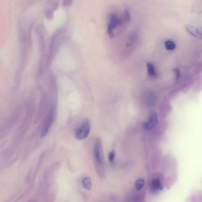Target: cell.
Here are the masks:
<instances>
[{"instance_id":"3957f363","label":"cell","mask_w":202,"mask_h":202,"mask_svg":"<svg viewBox=\"0 0 202 202\" xmlns=\"http://www.w3.org/2000/svg\"><path fill=\"white\" fill-rule=\"evenodd\" d=\"M93 153L97 164L96 165H102L103 164V158L101 149V141L99 139H97L95 142Z\"/></svg>"},{"instance_id":"9c48e42d","label":"cell","mask_w":202,"mask_h":202,"mask_svg":"<svg viewBox=\"0 0 202 202\" xmlns=\"http://www.w3.org/2000/svg\"><path fill=\"white\" fill-rule=\"evenodd\" d=\"M147 68L148 73L150 76L154 77L156 76V72L155 67L154 65L150 62L147 63Z\"/></svg>"},{"instance_id":"5bb4252c","label":"cell","mask_w":202,"mask_h":202,"mask_svg":"<svg viewBox=\"0 0 202 202\" xmlns=\"http://www.w3.org/2000/svg\"><path fill=\"white\" fill-rule=\"evenodd\" d=\"M174 72H175V79H176V81H178L179 80L180 77V72L179 69L177 68H175L173 69Z\"/></svg>"},{"instance_id":"9a60e30c","label":"cell","mask_w":202,"mask_h":202,"mask_svg":"<svg viewBox=\"0 0 202 202\" xmlns=\"http://www.w3.org/2000/svg\"><path fill=\"white\" fill-rule=\"evenodd\" d=\"M125 18L126 21H129L130 20V14H129V11L127 10H126L125 11Z\"/></svg>"},{"instance_id":"30bf717a","label":"cell","mask_w":202,"mask_h":202,"mask_svg":"<svg viewBox=\"0 0 202 202\" xmlns=\"http://www.w3.org/2000/svg\"><path fill=\"white\" fill-rule=\"evenodd\" d=\"M165 48L169 51H172L176 48V45L174 42L170 40H167L165 43Z\"/></svg>"},{"instance_id":"7a4b0ae2","label":"cell","mask_w":202,"mask_h":202,"mask_svg":"<svg viewBox=\"0 0 202 202\" xmlns=\"http://www.w3.org/2000/svg\"><path fill=\"white\" fill-rule=\"evenodd\" d=\"M55 116V109L52 108L50 109L47 113L44 121L41 133V137H44L48 132L50 126H51Z\"/></svg>"},{"instance_id":"277c9868","label":"cell","mask_w":202,"mask_h":202,"mask_svg":"<svg viewBox=\"0 0 202 202\" xmlns=\"http://www.w3.org/2000/svg\"><path fill=\"white\" fill-rule=\"evenodd\" d=\"M158 122V117L156 113L152 111L150 113L149 120L142 125L143 129L146 130H151L156 126Z\"/></svg>"},{"instance_id":"ba28073f","label":"cell","mask_w":202,"mask_h":202,"mask_svg":"<svg viewBox=\"0 0 202 202\" xmlns=\"http://www.w3.org/2000/svg\"><path fill=\"white\" fill-rule=\"evenodd\" d=\"M82 185L85 189L89 190L92 187L91 180L89 177L87 176L83 178L82 180Z\"/></svg>"},{"instance_id":"5b68a950","label":"cell","mask_w":202,"mask_h":202,"mask_svg":"<svg viewBox=\"0 0 202 202\" xmlns=\"http://www.w3.org/2000/svg\"><path fill=\"white\" fill-rule=\"evenodd\" d=\"M122 22L116 15L113 14L110 16V23L108 26V33L109 37L112 38L113 37V30L118 25L121 24Z\"/></svg>"},{"instance_id":"52a82bcc","label":"cell","mask_w":202,"mask_h":202,"mask_svg":"<svg viewBox=\"0 0 202 202\" xmlns=\"http://www.w3.org/2000/svg\"><path fill=\"white\" fill-rule=\"evenodd\" d=\"M151 190L152 192L154 193L162 189L161 181L159 179H154L152 182L151 184Z\"/></svg>"},{"instance_id":"4fadbf2b","label":"cell","mask_w":202,"mask_h":202,"mask_svg":"<svg viewBox=\"0 0 202 202\" xmlns=\"http://www.w3.org/2000/svg\"><path fill=\"white\" fill-rule=\"evenodd\" d=\"M134 202H145V198L142 195H138L136 196L134 199Z\"/></svg>"},{"instance_id":"8fae6325","label":"cell","mask_w":202,"mask_h":202,"mask_svg":"<svg viewBox=\"0 0 202 202\" xmlns=\"http://www.w3.org/2000/svg\"><path fill=\"white\" fill-rule=\"evenodd\" d=\"M144 179H140L137 180L135 183V186L137 189L138 190H141L144 186Z\"/></svg>"},{"instance_id":"7c38bea8","label":"cell","mask_w":202,"mask_h":202,"mask_svg":"<svg viewBox=\"0 0 202 202\" xmlns=\"http://www.w3.org/2000/svg\"><path fill=\"white\" fill-rule=\"evenodd\" d=\"M115 151H112L109 153V160L111 164H113L114 160H115Z\"/></svg>"},{"instance_id":"6da1fadb","label":"cell","mask_w":202,"mask_h":202,"mask_svg":"<svg viewBox=\"0 0 202 202\" xmlns=\"http://www.w3.org/2000/svg\"><path fill=\"white\" fill-rule=\"evenodd\" d=\"M90 131V124L88 119L83 121L77 127L75 132V137L78 140L87 138Z\"/></svg>"},{"instance_id":"8992f818","label":"cell","mask_w":202,"mask_h":202,"mask_svg":"<svg viewBox=\"0 0 202 202\" xmlns=\"http://www.w3.org/2000/svg\"><path fill=\"white\" fill-rule=\"evenodd\" d=\"M186 29L187 31L191 35L201 39L202 33L201 29L198 28L191 25H186Z\"/></svg>"},{"instance_id":"2e32d148","label":"cell","mask_w":202,"mask_h":202,"mask_svg":"<svg viewBox=\"0 0 202 202\" xmlns=\"http://www.w3.org/2000/svg\"><path fill=\"white\" fill-rule=\"evenodd\" d=\"M27 202H37V200H29Z\"/></svg>"}]
</instances>
